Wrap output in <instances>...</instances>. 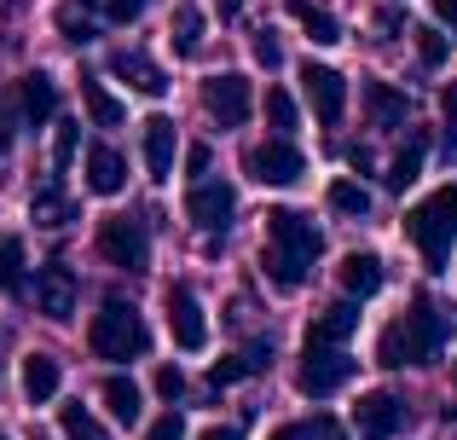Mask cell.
I'll return each mask as SVG.
<instances>
[{
    "label": "cell",
    "mask_w": 457,
    "mask_h": 440,
    "mask_svg": "<svg viewBox=\"0 0 457 440\" xmlns=\"http://www.w3.org/2000/svg\"><path fill=\"white\" fill-rule=\"evenodd\" d=\"M336 278H342L347 295H377V290H382V261H377V255H359V249H353V255L336 267Z\"/></svg>",
    "instance_id": "7402d4cb"
},
{
    "label": "cell",
    "mask_w": 457,
    "mask_h": 440,
    "mask_svg": "<svg viewBox=\"0 0 457 440\" xmlns=\"http://www.w3.org/2000/svg\"><path fill=\"white\" fill-rule=\"evenodd\" d=\"M237 6H244V0H220V12H226V18H232V12H237Z\"/></svg>",
    "instance_id": "c3c4849f"
},
{
    "label": "cell",
    "mask_w": 457,
    "mask_h": 440,
    "mask_svg": "<svg viewBox=\"0 0 457 440\" xmlns=\"http://www.w3.org/2000/svg\"><path fill=\"white\" fill-rule=\"evenodd\" d=\"M58 383H64V371H58L53 353H23V400L29 406H46L58 394Z\"/></svg>",
    "instance_id": "ac0fdd59"
},
{
    "label": "cell",
    "mask_w": 457,
    "mask_h": 440,
    "mask_svg": "<svg viewBox=\"0 0 457 440\" xmlns=\"http://www.w3.org/2000/svg\"><path fill=\"white\" fill-rule=\"evenodd\" d=\"M58 423H64V440H111L99 423H93V411L81 406V400L76 406H58Z\"/></svg>",
    "instance_id": "83f0119b"
},
{
    "label": "cell",
    "mask_w": 457,
    "mask_h": 440,
    "mask_svg": "<svg viewBox=\"0 0 457 440\" xmlns=\"http://www.w3.org/2000/svg\"><path fill=\"white\" fill-rule=\"evenodd\" d=\"M6 145H12V116H6V104H0V157H6Z\"/></svg>",
    "instance_id": "f6af8a7d"
},
{
    "label": "cell",
    "mask_w": 457,
    "mask_h": 440,
    "mask_svg": "<svg viewBox=\"0 0 457 440\" xmlns=\"http://www.w3.org/2000/svg\"><path fill=\"white\" fill-rule=\"evenodd\" d=\"M58 29H64V41H70V46H87V41H93V23L81 18L76 6H64V12H58Z\"/></svg>",
    "instance_id": "d6a6232c"
},
{
    "label": "cell",
    "mask_w": 457,
    "mask_h": 440,
    "mask_svg": "<svg viewBox=\"0 0 457 440\" xmlns=\"http://www.w3.org/2000/svg\"><path fill=\"white\" fill-rule=\"evenodd\" d=\"M347 377H353V360H347L342 348H307L302 371H295V388L312 394V400H324V394H336Z\"/></svg>",
    "instance_id": "ba28073f"
},
{
    "label": "cell",
    "mask_w": 457,
    "mask_h": 440,
    "mask_svg": "<svg viewBox=\"0 0 457 440\" xmlns=\"http://www.w3.org/2000/svg\"><path fill=\"white\" fill-rule=\"evenodd\" d=\"M324 255V232L295 209H272L267 215V249H261V267L278 290H302L312 261Z\"/></svg>",
    "instance_id": "6da1fadb"
},
{
    "label": "cell",
    "mask_w": 457,
    "mask_h": 440,
    "mask_svg": "<svg viewBox=\"0 0 457 440\" xmlns=\"http://www.w3.org/2000/svg\"><path fill=\"white\" fill-rule=\"evenodd\" d=\"M267 440H307V423H284V429H272Z\"/></svg>",
    "instance_id": "ee69618b"
},
{
    "label": "cell",
    "mask_w": 457,
    "mask_h": 440,
    "mask_svg": "<svg viewBox=\"0 0 457 440\" xmlns=\"http://www.w3.org/2000/svg\"><path fill=\"white\" fill-rule=\"evenodd\" d=\"M29 220H35V226H64V220H70V197L58 192V180L41 186V192L29 197Z\"/></svg>",
    "instance_id": "484cf974"
},
{
    "label": "cell",
    "mask_w": 457,
    "mask_h": 440,
    "mask_svg": "<svg viewBox=\"0 0 457 440\" xmlns=\"http://www.w3.org/2000/svg\"><path fill=\"white\" fill-rule=\"evenodd\" d=\"M423 157H428V134H423V128H411V139L400 145V157L388 162V192H405V186H417V174H423Z\"/></svg>",
    "instance_id": "ffe728a7"
},
{
    "label": "cell",
    "mask_w": 457,
    "mask_h": 440,
    "mask_svg": "<svg viewBox=\"0 0 457 440\" xmlns=\"http://www.w3.org/2000/svg\"><path fill=\"white\" fill-rule=\"evenodd\" d=\"M18 111H23V122H29V128L53 122V111H58V87H53V76H46V70H29V76L18 81Z\"/></svg>",
    "instance_id": "9a60e30c"
},
{
    "label": "cell",
    "mask_w": 457,
    "mask_h": 440,
    "mask_svg": "<svg viewBox=\"0 0 457 440\" xmlns=\"http://www.w3.org/2000/svg\"><path fill=\"white\" fill-rule=\"evenodd\" d=\"M440 116H446V157L457 151V81L440 87Z\"/></svg>",
    "instance_id": "d590c367"
},
{
    "label": "cell",
    "mask_w": 457,
    "mask_h": 440,
    "mask_svg": "<svg viewBox=\"0 0 457 440\" xmlns=\"http://www.w3.org/2000/svg\"><path fill=\"white\" fill-rule=\"evenodd\" d=\"M156 394H162V400H179V394H186V377H179V365H156Z\"/></svg>",
    "instance_id": "74e56055"
},
{
    "label": "cell",
    "mask_w": 457,
    "mask_h": 440,
    "mask_svg": "<svg viewBox=\"0 0 457 440\" xmlns=\"http://www.w3.org/2000/svg\"><path fill=\"white\" fill-rule=\"evenodd\" d=\"M76 145H81V122H58V139H53V162L58 169H70Z\"/></svg>",
    "instance_id": "836d02e7"
},
{
    "label": "cell",
    "mask_w": 457,
    "mask_h": 440,
    "mask_svg": "<svg viewBox=\"0 0 457 440\" xmlns=\"http://www.w3.org/2000/svg\"><path fill=\"white\" fill-rule=\"evenodd\" d=\"M267 122L278 128V134H290V128H295V99L284 87H267Z\"/></svg>",
    "instance_id": "4dcf8cb0"
},
{
    "label": "cell",
    "mask_w": 457,
    "mask_h": 440,
    "mask_svg": "<svg viewBox=\"0 0 457 440\" xmlns=\"http://www.w3.org/2000/svg\"><path fill=\"white\" fill-rule=\"evenodd\" d=\"M307 440H347V435H342V423H336V418H312L307 423Z\"/></svg>",
    "instance_id": "60d3db41"
},
{
    "label": "cell",
    "mask_w": 457,
    "mask_h": 440,
    "mask_svg": "<svg viewBox=\"0 0 457 440\" xmlns=\"http://www.w3.org/2000/svg\"><path fill=\"white\" fill-rule=\"evenodd\" d=\"M244 169H249V180H261V186H295V180L307 174V157L278 134V139H267V145L249 151Z\"/></svg>",
    "instance_id": "52a82bcc"
},
{
    "label": "cell",
    "mask_w": 457,
    "mask_h": 440,
    "mask_svg": "<svg viewBox=\"0 0 457 440\" xmlns=\"http://www.w3.org/2000/svg\"><path fill=\"white\" fill-rule=\"evenodd\" d=\"M87 186L99 197H116L128 186V162H122V151H111V145H93L87 151Z\"/></svg>",
    "instance_id": "d6986e66"
},
{
    "label": "cell",
    "mask_w": 457,
    "mask_h": 440,
    "mask_svg": "<svg viewBox=\"0 0 457 440\" xmlns=\"http://www.w3.org/2000/svg\"><path fill=\"white\" fill-rule=\"evenodd\" d=\"M353 330H359V307L353 302H336V307H324V313L307 325V348H342Z\"/></svg>",
    "instance_id": "5bb4252c"
},
{
    "label": "cell",
    "mask_w": 457,
    "mask_h": 440,
    "mask_svg": "<svg viewBox=\"0 0 457 440\" xmlns=\"http://www.w3.org/2000/svg\"><path fill=\"white\" fill-rule=\"evenodd\" d=\"M330 209L336 215H370V192L359 180H336L330 186Z\"/></svg>",
    "instance_id": "f546056e"
},
{
    "label": "cell",
    "mask_w": 457,
    "mask_h": 440,
    "mask_svg": "<svg viewBox=\"0 0 457 440\" xmlns=\"http://www.w3.org/2000/svg\"><path fill=\"white\" fill-rule=\"evenodd\" d=\"M302 87H307V99H312V116H319L324 128L330 122H342V111H347V81H342V70H330V64H302Z\"/></svg>",
    "instance_id": "30bf717a"
},
{
    "label": "cell",
    "mask_w": 457,
    "mask_h": 440,
    "mask_svg": "<svg viewBox=\"0 0 457 440\" xmlns=\"http://www.w3.org/2000/svg\"><path fill=\"white\" fill-rule=\"evenodd\" d=\"M400 423H405V406L388 394V388H377V394H359V406H353L359 440H394V435H400Z\"/></svg>",
    "instance_id": "7c38bea8"
},
{
    "label": "cell",
    "mask_w": 457,
    "mask_h": 440,
    "mask_svg": "<svg viewBox=\"0 0 457 440\" xmlns=\"http://www.w3.org/2000/svg\"><path fill=\"white\" fill-rule=\"evenodd\" d=\"M23 290V244L18 237H0V295Z\"/></svg>",
    "instance_id": "4316f807"
},
{
    "label": "cell",
    "mask_w": 457,
    "mask_h": 440,
    "mask_svg": "<svg viewBox=\"0 0 457 440\" xmlns=\"http://www.w3.org/2000/svg\"><path fill=\"white\" fill-rule=\"evenodd\" d=\"M81 104H87L93 128H116V122H122V99H116L104 81H93V76H81Z\"/></svg>",
    "instance_id": "cb8c5ba5"
},
{
    "label": "cell",
    "mask_w": 457,
    "mask_h": 440,
    "mask_svg": "<svg viewBox=\"0 0 457 440\" xmlns=\"http://www.w3.org/2000/svg\"><path fill=\"white\" fill-rule=\"evenodd\" d=\"M237 377H255V371L244 365V353H237V360H220V365H214V371H209V388H226V383H237Z\"/></svg>",
    "instance_id": "8d00e7d4"
},
{
    "label": "cell",
    "mask_w": 457,
    "mask_h": 440,
    "mask_svg": "<svg viewBox=\"0 0 457 440\" xmlns=\"http://www.w3.org/2000/svg\"><path fill=\"white\" fill-rule=\"evenodd\" d=\"M99 255L111 261V267H122V272H145L151 267V232H145V220L111 215V220L99 226Z\"/></svg>",
    "instance_id": "5b68a950"
},
{
    "label": "cell",
    "mask_w": 457,
    "mask_h": 440,
    "mask_svg": "<svg viewBox=\"0 0 457 440\" xmlns=\"http://www.w3.org/2000/svg\"><path fill=\"white\" fill-rule=\"evenodd\" d=\"M87 6H99V12H104L111 23H134L139 12L151 6V0H87Z\"/></svg>",
    "instance_id": "e575fe53"
},
{
    "label": "cell",
    "mask_w": 457,
    "mask_h": 440,
    "mask_svg": "<svg viewBox=\"0 0 457 440\" xmlns=\"http://www.w3.org/2000/svg\"><path fill=\"white\" fill-rule=\"evenodd\" d=\"M203 111H209L220 128H244L249 111H255V87H249V76H237V70L209 76V81H203Z\"/></svg>",
    "instance_id": "8992f818"
},
{
    "label": "cell",
    "mask_w": 457,
    "mask_h": 440,
    "mask_svg": "<svg viewBox=\"0 0 457 440\" xmlns=\"http://www.w3.org/2000/svg\"><path fill=\"white\" fill-rule=\"evenodd\" d=\"M365 111L377 128H400L405 122V93L388 87V81H365Z\"/></svg>",
    "instance_id": "603a6c76"
},
{
    "label": "cell",
    "mask_w": 457,
    "mask_h": 440,
    "mask_svg": "<svg viewBox=\"0 0 457 440\" xmlns=\"http://www.w3.org/2000/svg\"><path fill=\"white\" fill-rule=\"evenodd\" d=\"M452 377H457V365H452Z\"/></svg>",
    "instance_id": "f907efd6"
},
{
    "label": "cell",
    "mask_w": 457,
    "mask_h": 440,
    "mask_svg": "<svg viewBox=\"0 0 457 440\" xmlns=\"http://www.w3.org/2000/svg\"><path fill=\"white\" fill-rule=\"evenodd\" d=\"M174 151H179L174 122H168V116H151L145 122V169H151V180H168V174H174Z\"/></svg>",
    "instance_id": "e0dca14e"
},
{
    "label": "cell",
    "mask_w": 457,
    "mask_h": 440,
    "mask_svg": "<svg viewBox=\"0 0 457 440\" xmlns=\"http://www.w3.org/2000/svg\"><path fill=\"white\" fill-rule=\"evenodd\" d=\"M35 307H41L46 319H70L76 313V272H70L64 261H53V267L35 278Z\"/></svg>",
    "instance_id": "4fadbf2b"
},
{
    "label": "cell",
    "mask_w": 457,
    "mask_h": 440,
    "mask_svg": "<svg viewBox=\"0 0 457 440\" xmlns=\"http://www.w3.org/2000/svg\"><path fill=\"white\" fill-rule=\"evenodd\" d=\"M255 64H267V70H278V64H284V46L272 41V29H261V35H255Z\"/></svg>",
    "instance_id": "ab89813d"
},
{
    "label": "cell",
    "mask_w": 457,
    "mask_h": 440,
    "mask_svg": "<svg viewBox=\"0 0 457 440\" xmlns=\"http://www.w3.org/2000/svg\"><path fill=\"white\" fill-rule=\"evenodd\" d=\"M111 70H116V76H122L134 93H145V99H162V93H168V76L151 64L145 53H111Z\"/></svg>",
    "instance_id": "2e32d148"
},
{
    "label": "cell",
    "mask_w": 457,
    "mask_h": 440,
    "mask_svg": "<svg viewBox=\"0 0 457 440\" xmlns=\"http://www.w3.org/2000/svg\"><path fill=\"white\" fill-rule=\"evenodd\" d=\"M435 12H440V18H446L452 29H457V0H435Z\"/></svg>",
    "instance_id": "bcb514c9"
},
{
    "label": "cell",
    "mask_w": 457,
    "mask_h": 440,
    "mask_svg": "<svg viewBox=\"0 0 457 440\" xmlns=\"http://www.w3.org/2000/svg\"><path fill=\"white\" fill-rule=\"evenodd\" d=\"M162 307H168V330H174V348L197 353L203 342H209V319H203V302L186 290V284H168Z\"/></svg>",
    "instance_id": "9c48e42d"
},
{
    "label": "cell",
    "mask_w": 457,
    "mask_h": 440,
    "mask_svg": "<svg viewBox=\"0 0 457 440\" xmlns=\"http://www.w3.org/2000/svg\"><path fill=\"white\" fill-rule=\"evenodd\" d=\"M197 46H203V12L197 6H179L174 12V53H197Z\"/></svg>",
    "instance_id": "f1b7e54d"
},
{
    "label": "cell",
    "mask_w": 457,
    "mask_h": 440,
    "mask_svg": "<svg viewBox=\"0 0 457 440\" xmlns=\"http://www.w3.org/2000/svg\"><path fill=\"white\" fill-rule=\"evenodd\" d=\"M145 440H186V423H179V411H162V418L145 429Z\"/></svg>",
    "instance_id": "f35d334b"
},
{
    "label": "cell",
    "mask_w": 457,
    "mask_h": 440,
    "mask_svg": "<svg viewBox=\"0 0 457 440\" xmlns=\"http://www.w3.org/2000/svg\"><path fill=\"white\" fill-rule=\"evenodd\" d=\"M446 53H452V46H446V35H440V29H417V58H423L428 70L446 64Z\"/></svg>",
    "instance_id": "1f68e13d"
},
{
    "label": "cell",
    "mask_w": 457,
    "mask_h": 440,
    "mask_svg": "<svg viewBox=\"0 0 457 440\" xmlns=\"http://www.w3.org/2000/svg\"><path fill=\"white\" fill-rule=\"evenodd\" d=\"M29 440H46V435H29Z\"/></svg>",
    "instance_id": "681fc988"
},
{
    "label": "cell",
    "mask_w": 457,
    "mask_h": 440,
    "mask_svg": "<svg viewBox=\"0 0 457 440\" xmlns=\"http://www.w3.org/2000/svg\"><path fill=\"white\" fill-rule=\"evenodd\" d=\"M209 162H214L209 145H191V151H186V169H191V174H209Z\"/></svg>",
    "instance_id": "7bdbcfd3"
},
{
    "label": "cell",
    "mask_w": 457,
    "mask_h": 440,
    "mask_svg": "<svg viewBox=\"0 0 457 440\" xmlns=\"http://www.w3.org/2000/svg\"><path fill=\"white\" fill-rule=\"evenodd\" d=\"M99 400H104V411H111L116 423H139V383H134V377L111 371L99 383Z\"/></svg>",
    "instance_id": "44dd1931"
},
{
    "label": "cell",
    "mask_w": 457,
    "mask_h": 440,
    "mask_svg": "<svg viewBox=\"0 0 457 440\" xmlns=\"http://www.w3.org/2000/svg\"><path fill=\"white\" fill-rule=\"evenodd\" d=\"M186 215H191V226H203V232H226L232 215H237V192L226 180H203V186H191Z\"/></svg>",
    "instance_id": "8fae6325"
},
{
    "label": "cell",
    "mask_w": 457,
    "mask_h": 440,
    "mask_svg": "<svg viewBox=\"0 0 457 440\" xmlns=\"http://www.w3.org/2000/svg\"><path fill=\"white\" fill-rule=\"evenodd\" d=\"M87 348L99 353V360H111V365L145 360V353H151V325L139 319V307H134V302L111 295V302L93 313V325H87Z\"/></svg>",
    "instance_id": "3957f363"
},
{
    "label": "cell",
    "mask_w": 457,
    "mask_h": 440,
    "mask_svg": "<svg viewBox=\"0 0 457 440\" xmlns=\"http://www.w3.org/2000/svg\"><path fill=\"white\" fill-rule=\"evenodd\" d=\"M244 365H249V371H267V365H272V342H249V348H244Z\"/></svg>",
    "instance_id": "b9f144b4"
},
{
    "label": "cell",
    "mask_w": 457,
    "mask_h": 440,
    "mask_svg": "<svg viewBox=\"0 0 457 440\" xmlns=\"http://www.w3.org/2000/svg\"><path fill=\"white\" fill-rule=\"evenodd\" d=\"M405 232H411V244L423 249L428 272H446V255H452V244H457V186L428 192L423 203L405 215Z\"/></svg>",
    "instance_id": "277c9868"
},
{
    "label": "cell",
    "mask_w": 457,
    "mask_h": 440,
    "mask_svg": "<svg viewBox=\"0 0 457 440\" xmlns=\"http://www.w3.org/2000/svg\"><path fill=\"white\" fill-rule=\"evenodd\" d=\"M197 440H237V429H203Z\"/></svg>",
    "instance_id": "7dc6e473"
},
{
    "label": "cell",
    "mask_w": 457,
    "mask_h": 440,
    "mask_svg": "<svg viewBox=\"0 0 457 440\" xmlns=\"http://www.w3.org/2000/svg\"><path fill=\"white\" fill-rule=\"evenodd\" d=\"M290 6V18L307 29V41H319V46H330V41H342V23L330 18L324 6H312V0H284Z\"/></svg>",
    "instance_id": "d4e9b609"
},
{
    "label": "cell",
    "mask_w": 457,
    "mask_h": 440,
    "mask_svg": "<svg viewBox=\"0 0 457 440\" xmlns=\"http://www.w3.org/2000/svg\"><path fill=\"white\" fill-rule=\"evenodd\" d=\"M452 336V313L435 302V295H417L411 313L394 319L388 330H382L377 342V365H388V371H400V365H428L440 353V342Z\"/></svg>",
    "instance_id": "7a4b0ae2"
}]
</instances>
